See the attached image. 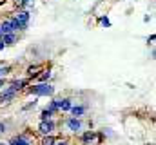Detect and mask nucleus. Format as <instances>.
I'll return each instance as SVG.
<instances>
[{
  "mask_svg": "<svg viewBox=\"0 0 156 145\" xmlns=\"http://www.w3.org/2000/svg\"><path fill=\"white\" fill-rule=\"evenodd\" d=\"M29 93L35 94V96H51V94L55 93V87L49 85V83H45V82H40V83L33 85V87L29 89Z\"/></svg>",
  "mask_w": 156,
  "mask_h": 145,
  "instance_id": "f257e3e1",
  "label": "nucleus"
},
{
  "mask_svg": "<svg viewBox=\"0 0 156 145\" xmlns=\"http://www.w3.org/2000/svg\"><path fill=\"white\" fill-rule=\"evenodd\" d=\"M29 13L27 11H22V13H18L16 16H15V20H16V29H20V31H26L27 29V24H29Z\"/></svg>",
  "mask_w": 156,
  "mask_h": 145,
  "instance_id": "f03ea898",
  "label": "nucleus"
},
{
  "mask_svg": "<svg viewBox=\"0 0 156 145\" xmlns=\"http://www.w3.org/2000/svg\"><path fill=\"white\" fill-rule=\"evenodd\" d=\"M0 31H2V35H5V33H15V31H16V20L11 18V20L2 22V24H0Z\"/></svg>",
  "mask_w": 156,
  "mask_h": 145,
  "instance_id": "7ed1b4c3",
  "label": "nucleus"
},
{
  "mask_svg": "<svg viewBox=\"0 0 156 145\" xmlns=\"http://www.w3.org/2000/svg\"><path fill=\"white\" fill-rule=\"evenodd\" d=\"M38 131L44 134V136H47V134H53V131H55V122L53 120H45V122H40V127Z\"/></svg>",
  "mask_w": 156,
  "mask_h": 145,
  "instance_id": "20e7f679",
  "label": "nucleus"
},
{
  "mask_svg": "<svg viewBox=\"0 0 156 145\" xmlns=\"http://www.w3.org/2000/svg\"><path fill=\"white\" fill-rule=\"evenodd\" d=\"M67 129L73 131V133L82 131V122H80V118H69V120H67Z\"/></svg>",
  "mask_w": 156,
  "mask_h": 145,
  "instance_id": "39448f33",
  "label": "nucleus"
},
{
  "mask_svg": "<svg viewBox=\"0 0 156 145\" xmlns=\"http://www.w3.org/2000/svg\"><path fill=\"white\" fill-rule=\"evenodd\" d=\"M9 145H31V140L27 138V136H24V134H20V136H16V138H13Z\"/></svg>",
  "mask_w": 156,
  "mask_h": 145,
  "instance_id": "423d86ee",
  "label": "nucleus"
},
{
  "mask_svg": "<svg viewBox=\"0 0 156 145\" xmlns=\"http://www.w3.org/2000/svg\"><path fill=\"white\" fill-rule=\"evenodd\" d=\"M53 102L58 105V109H60V111H69V109H71V105H73V104H71V100H67V98H64V100H53Z\"/></svg>",
  "mask_w": 156,
  "mask_h": 145,
  "instance_id": "0eeeda50",
  "label": "nucleus"
},
{
  "mask_svg": "<svg viewBox=\"0 0 156 145\" xmlns=\"http://www.w3.org/2000/svg\"><path fill=\"white\" fill-rule=\"evenodd\" d=\"M69 111H71V114H73L75 118H80V116H82L87 109H85V105H71V109H69Z\"/></svg>",
  "mask_w": 156,
  "mask_h": 145,
  "instance_id": "6e6552de",
  "label": "nucleus"
},
{
  "mask_svg": "<svg viewBox=\"0 0 156 145\" xmlns=\"http://www.w3.org/2000/svg\"><path fill=\"white\" fill-rule=\"evenodd\" d=\"M0 38H2V42H4L5 45H13V44H15V40H16L13 33H5V35H2Z\"/></svg>",
  "mask_w": 156,
  "mask_h": 145,
  "instance_id": "1a4fd4ad",
  "label": "nucleus"
},
{
  "mask_svg": "<svg viewBox=\"0 0 156 145\" xmlns=\"http://www.w3.org/2000/svg\"><path fill=\"white\" fill-rule=\"evenodd\" d=\"M94 136H96V134H94L93 131H87L85 134H82V142H83V143H91V142L94 140Z\"/></svg>",
  "mask_w": 156,
  "mask_h": 145,
  "instance_id": "9d476101",
  "label": "nucleus"
},
{
  "mask_svg": "<svg viewBox=\"0 0 156 145\" xmlns=\"http://www.w3.org/2000/svg\"><path fill=\"white\" fill-rule=\"evenodd\" d=\"M11 85H13V87L16 89V93H18V91H20L24 85H27V80H16V82H13Z\"/></svg>",
  "mask_w": 156,
  "mask_h": 145,
  "instance_id": "9b49d317",
  "label": "nucleus"
},
{
  "mask_svg": "<svg viewBox=\"0 0 156 145\" xmlns=\"http://www.w3.org/2000/svg\"><path fill=\"white\" fill-rule=\"evenodd\" d=\"M55 143H56V138L51 136V134H47V136L42 140V145H55Z\"/></svg>",
  "mask_w": 156,
  "mask_h": 145,
  "instance_id": "f8f14e48",
  "label": "nucleus"
},
{
  "mask_svg": "<svg viewBox=\"0 0 156 145\" xmlns=\"http://www.w3.org/2000/svg\"><path fill=\"white\" fill-rule=\"evenodd\" d=\"M51 116H53V112H51V111H47V109H44V111H42V114H40V120H42V122H45V120H51Z\"/></svg>",
  "mask_w": 156,
  "mask_h": 145,
  "instance_id": "ddd939ff",
  "label": "nucleus"
},
{
  "mask_svg": "<svg viewBox=\"0 0 156 145\" xmlns=\"http://www.w3.org/2000/svg\"><path fill=\"white\" fill-rule=\"evenodd\" d=\"M37 71H40V65H31V67L27 69V74H29V76H37V74H38Z\"/></svg>",
  "mask_w": 156,
  "mask_h": 145,
  "instance_id": "4468645a",
  "label": "nucleus"
},
{
  "mask_svg": "<svg viewBox=\"0 0 156 145\" xmlns=\"http://www.w3.org/2000/svg\"><path fill=\"white\" fill-rule=\"evenodd\" d=\"M47 111H51V112H53V114H56V112H58V111H60V109H58V105H56V104H55V102H51V104H49V105H47Z\"/></svg>",
  "mask_w": 156,
  "mask_h": 145,
  "instance_id": "2eb2a0df",
  "label": "nucleus"
},
{
  "mask_svg": "<svg viewBox=\"0 0 156 145\" xmlns=\"http://www.w3.org/2000/svg\"><path fill=\"white\" fill-rule=\"evenodd\" d=\"M49 76H51V72H49V71H45L44 74H40V78H38V80H40V82H47V78H49Z\"/></svg>",
  "mask_w": 156,
  "mask_h": 145,
  "instance_id": "dca6fc26",
  "label": "nucleus"
},
{
  "mask_svg": "<svg viewBox=\"0 0 156 145\" xmlns=\"http://www.w3.org/2000/svg\"><path fill=\"white\" fill-rule=\"evenodd\" d=\"M9 69H11V67H0V78H4V76L9 72Z\"/></svg>",
  "mask_w": 156,
  "mask_h": 145,
  "instance_id": "f3484780",
  "label": "nucleus"
},
{
  "mask_svg": "<svg viewBox=\"0 0 156 145\" xmlns=\"http://www.w3.org/2000/svg\"><path fill=\"white\" fill-rule=\"evenodd\" d=\"M100 22H102V26H105V27H109V26H111V22H109V18H107V16H102V20H100Z\"/></svg>",
  "mask_w": 156,
  "mask_h": 145,
  "instance_id": "a211bd4d",
  "label": "nucleus"
},
{
  "mask_svg": "<svg viewBox=\"0 0 156 145\" xmlns=\"http://www.w3.org/2000/svg\"><path fill=\"white\" fill-rule=\"evenodd\" d=\"M35 105H37V100H33L31 104H27V105H24V111H29V109H31V107H35Z\"/></svg>",
  "mask_w": 156,
  "mask_h": 145,
  "instance_id": "6ab92c4d",
  "label": "nucleus"
},
{
  "mask_svg": "<svg viewBox=\"0 0 156 145\" xmlns=\"http://www.w3.org/2000/svg\"><path fill=\"white\" fill-rule=\"evenodd\" d=\"M5 129H7V125H5V123H0V134L5 133Z\"/></svg>",
  "mask_w": 156,
  "mask_h": 145,
  "instance_id": "aec40b11",
  "label": "nucleus"
},
{
  "mask_svg": "<svg viewBox=\"0 0 156 145\" xmlns=\"http://www.w3.org/2000/svg\"><path fill=\"white\" fill-rule=\"evenodd\" d=\"M22 4H24V5H27V7H29V5H31V4H33V2H31V0H24V2H22Z\"/></svg>",
  "mask_w": 156,
  "mask_h": 145,
  "instance_id": "412c9836",
  "label": "nucleus"
},
{
  "mask_svg": "<svg viewBox=\"0 0 156 145\" xmlns=\"http://www.w3.org/2000/svg\"><path fill=\"white\" fill-rule=\"evenodd\" d=\"M55 145H69V143H67V142L64 140V142H56V143H55Z\"/></svg>",
  "mask_w": 156,
  "mask_h": 145,
  "instance_id": "4be33fe9",
  "label": "nucleus"
},
{
  "mask_svg": "<svg viewBox=\"0 0 156 145\" xmlns=\"http://www.w3.org/2000/svg\"><path fill=\"white\" fill-rule=\"evenodd\" d=\"M4 47H5V44H4V42H2V38H0V51H2Z\"/></svg>",
  "mask_w": 156,
  "mask_h": 145,
  "instance_id": "5701e85b",
  "label": "nucleus"
},
{
  "mask_svg": "<svg viewBox=\"0 0 156 145\" xmlns=\"http://www.w3.org/2000/svg\"><path fill=\"white\" fill-rule=\"evenodd\" d=\"M0 36H2V31H0Z\"/></svg>",
  "mask_w": 156,
  "mask_h": 145,
  "instance_id": "b1692460",
  "label": "nucleus"
}]
</instances>
